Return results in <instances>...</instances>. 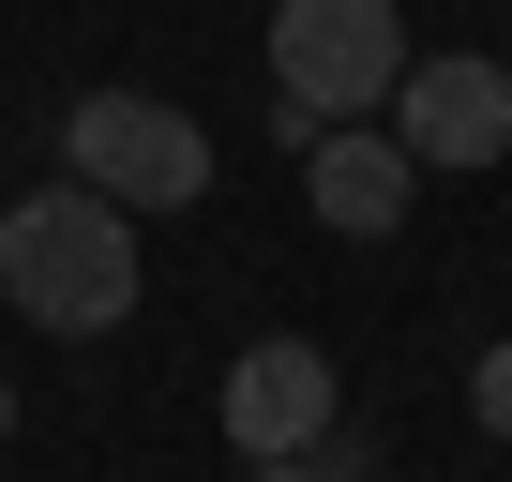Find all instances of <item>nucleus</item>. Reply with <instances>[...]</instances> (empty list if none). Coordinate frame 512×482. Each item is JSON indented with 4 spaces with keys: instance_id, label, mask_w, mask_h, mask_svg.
<instances>
[{
    "instance_id": "7",
    "label": "nucleus",
    "mask_w": 512,
    "mask_h": 482,
    "mask_svg": "<svg viewBox=\"0 0 512 482\" xmlns=\"http://www.w3.org/2000/svg\"><path fill=\"white\" fill-rule=\"evenodd\" d=\"M467 407H482V437H512V347H482V362H467Z\"/></svg>"
},
{
    "instance_id": "5",
    "label": "nucleus",
    "mask_w": 512,
    "mask_h": 482,
    "mask_svg": "<svg viewBox=\"0 0 512 482\" xmlns=\"http://www.w3.org/2000/svg\"><path fill=\"white\" fill-rule=\"evenodd\" d=\"M392 136H407V166H497L512 151V76L482 46H437V61L392 76Z\"/></svg>"
},
{
    "instance_id": "6",
    "label": "nucleus",
    "mask_w": 512,
    "mask_h": 482,
    "mask_svg": "<svg viewBox=\"0 0 512 482\" xmlns=\"http://www.w3.org/2000/svg\"><path fill=\"white\" fill-rule=\"evenodd\" d=\"M302 196H317V226H332V241H392V226H407V196H422V166H407L392 106H377V121H317V136H302Z\"/></svg>"
},
{
    "instance_id": "4",
    "label": "nucleus",
    "mask_w": 512,
    "mask_h": 482,
    "mask_svg": "<svg viewBox=\"0 0 512 482\" xmlns=\"http://www.w3.org/2000/svg\"><path fill=\"white\" fill-rule=\"evenodd\" d=\"M347 422V392H332V362L302 347V332H256L241 362H226V452L241 467H287V452H317Z\"/></svg>"
},
{
    "instance_id": "8",
    "label": "nucleus",
    "mask_w": 512,
    "mask_h": 482,
    "mask_svg": "<svg viewBox=\"0 0 512 482\" xmlns=\"http://www.w3.org/2000/svg\"><path fill=\"white\" fill-rule=\"evenodd\" d=\"M241 482H347L332 452H287V467H241Z\"/></svg>"
},
{
    "instance_id": "3",
    "label": "nucleus",
    "mask_w": 512,
    "mask_h": 482,
    "mask_svg": "<svg viewBox=\"0 0 512 482\" xmlns=\"http://www.w3.org/2000/svg\"><path fill=\"white\" fill-rule=\"evenodd\" d=\"M61 166H76L106 211H196V196H211V136H196L166 91H76Z\"/></svg>"
},
{
    "instance_id": "9",
    "label": "nucleus",
    "mask_w": 512,
    "mask_h": 482,
    "mask_svg": "<svg viewBox=\"0 0 512 482\" xmlns=\"http://www.w3.org/2000/svg\"><path fill=\"white\" fill-rule=\"evenodd\" d=\"M0 452H16V377H0Z\"/></svg>"
},
{
    "instance_id": "1",
    "label": "nucleus",
    "mask_w": 512,
    "mask_h": 482,
    "mask_svg": "<svg viewBox=\"0 0 512 482\" xmlns=\"http://www.w3.org/2000/svg\"><path fill=\"white\" fill-rule=\"evenodd\" d=\"M0 302L31 332H121L136 317V211H106L91 181L0 211Z\"/></svg>"
},
{
    "instance_id": "2",
    "label": "nucleus",
    "mask_w": 512,
    "mask_h": 482,
    "mask_svg": "<svg viewBox=\"0 0 512 482\" xmlns=\"http://www.w3.org/2000/svg\"><path fill=\"white\" fill-rule=\"evenodd\" d=\"M407 61H422V46H407L392 0H272V121H287V136L377 121Z\"/></svg>"
}]
</instances>
